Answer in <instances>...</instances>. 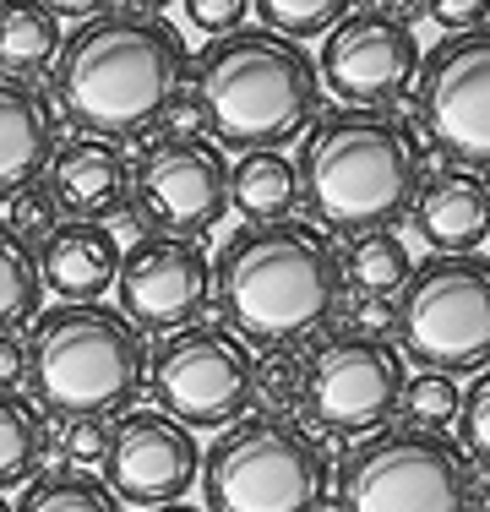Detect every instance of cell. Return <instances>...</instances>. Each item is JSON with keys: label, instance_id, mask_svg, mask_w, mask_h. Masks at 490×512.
<instances>
[{"label": "cell", "instance_id": "ba28073f", "mask_svg": "<svg viewBox=\"0 0 490 512\" xmlns=\"http://www.w3.org/2000/svg\"><path fill=\"white\" fill-rule=\"evenodd\" d=\"M403 355L425 371H490V262L436 256L403 284L398 300Z\"/></svg>", "mask_w": 490, "mask_h": 512}, {"label": "cell", "instance_id": "ab89813d", "mask_svg": "<svg viewBox=\"0 0 490 512\" xmlns=\"http://www.w3.org/2000/svg\"><path fill=\"white\" fill-rule=\"evenodd\" d=\"M0 512H11V502H6V496H0Z\"/></svg>", "mask_w": 490, "mask_h": 512}, {"label": "cell", "instance_id": "f1b7e54d", "mask_svg": "<svg viewBox=\"0 0 490 512\" xmlns=\"http://www.w3.org/2000/svg\"><path fill=\"white\" fill-rule=\"evenodd\" d=\"M6 224H11V235H17V240H28V246L39 240V246H44V240L60 229V202H55V191H44V186L17 191V197H11V218H6Z\"/></svg>", "mask_w": 490, "mask_h": 512}, {"label": "cell", "instance_id": "8d00e7d4", "mask_svg": "<svg viewBox=\"0 0 490 512\" xmlns=\"http://www.w3.org/2000/svg\"><path fill=\"white\" fill-rule=\"evenodd\" d=\"M164 6H175V0H137V11H153V17H164Z\"/></svg>", "mask_w": 490, "mask_h": 512}, {"label": "cell", "instance_id": "7402d4cb", "mask_svg": "<svg viewBox=\"0 0 490 512\" xmlns=\"http://www.w3.org/2000/svg\"><path fill=\"white\" fill-rule=\"evenodd\" d=\"M343 278L360 289L365 300H392L403 295V284L414 278V262H409V246H403L392 229H371L360 235L343 256Z\"/></svg>", "mask_w": 490, "mask_h": 512}, {"label": "cell", "instance_id": "8fae6325", "mask_svg": "<svg viewBox=\"0 0 490 512\" xmlns=\"http://www.w3.org/2000/svg\"><path fill=\"white\" fill-rule=\"evenodd\" d=\"M425 126L463 169H490V28L447 33L420 66Z\"/></svg>", "mask_w": 490, "mask_h": 512}, {"label": "cell", "instance_id": "d6a6232c", "mask_svg": "<svg viewBox=\"0 0 490 512\" xmlns=\"http://www.w3.org/2000/svg\"><path fill=\"white\" fill-rule=\"evenodd\" d=\"M425 11H431L447 33H474V28H485L490 0H425Z\"/></svg>", "mask_w": 490, "mask_h": 512}, {"label": "cell", "instance_id": "f546056e", "mask_svg": "<svg viewBox=\"0 0 490 512\" xmlns=\"http://www.w3.org/2000/svg\"><path fill=\"white\" fill-rule=\"evenodd\" d=\"M458 425H463V447H469V458L490 469V371H480V376L469 382Z\"/></svg>", "mask_w": 490, "mask_h": 512}, {"label": "cell", "instance_id": "ac0fdd59", "mask_svg": "<svg viewBox=\"0 0 490 512\" xmlns=\"http://www.w3.org/2000/svg\"><path fill=\"white\" fill-rule=\"evenodd\" d=\"M126 180H131L126 158L104 137H71L66 148H55V158H49V191H55V202L71 218H88V224H98L104 213H115L126 202Z\"/></svg>", "mask_w": 490, "mask_h": 512}, {"label": "cell", "instance_id": "e0dca14e", "mask_svg": "<svg viewBox=\"0 0 490 512\" xmlns=\"http://www.w3.org/2000/svg\"><path fill=\"white\" fill-rule=\"evenodd\" d=\"M55 158V120L49 104L28 88L22 77L0 71V197L39 186V175Z\"/></svg>", "mask_w": 490, "mask_h": 512}, {"label": "cell", "instance_id": "d4e9b609", "mask_svg": "<svg viewBox=\"0 0 490 512\" xmlns=\"http://www.w3.org/2000/svg\"><path fill=\"white\" fill-rule=\"evenodd\" d=\"M17 512H120V496L109 491L104 480H88V474L66 469V474H44V480L22 496Z\"/></svg>", "mask_w": 490, "mask_h": 512}, {"label": "cell", "instance_id": "cb8c5ba5", "mask_svg": "<svg viewBox=\"0 0 490 512\" xmlns=\"http://www.w3.org/2000/svg\"><path fill=\"white\" fill-rule=\"evenodd\" d=\"M44 453V420L33 404L0 393V491L6 485H22L33 469H39Z\"/></svg>", "mask_w": 490, "mask_h": 512}, {"label": "cell", "instance_id": "83f0119b", "mask_svg": "<svg viewBox=\"0 0 490 512\" xmlns=\"http://www.w3.org/2000/svg\"><path fill=\"white\" fill-rule=\"evenodd\" d=\"M251 398H262L273 414H284L294 404H305V360L294 349H267L251 371Z\"/></svg>", "mask_w": 490, "mask_h": 512}, {"label": "cell", "instance_id": "60d3db41", "mask_svg": "<svg viewBox=\"0 0 490 512\" xmlns=\"http://www.w3.org/2000/svg\"><path fill=\"white\" fill-rule=\"evenodd\" d=\"M376 6H382V0H376Z\"/></svg>", "mask_w": 490, "mask_h": 512}, {"label": "cell", "instance_id": "4fadbf2b", "mask_svg": "<svg viewBox=\"0 0 490 512\" xmlns=\"http://www.w3.org/2000/svg\"><path fill=\"white\" fill-rule=\"evenodd\" d=\"M109 491L131 507H169L196 485L202 474V453H196V436L175 414L164 409H126L109 431Z\"/></svg>", "mask_w": 490, "mask_h": 512}, {"label": "cell", "instance_id": "484cf974", "mask_svg": "<svg viewBox=\"0 0 490 512\" xmlns=\"http://www.w3.org/2000/svg\"><path fill=\"white\" fill-rule=\"evenodd\" d=\"M256 17H262L267 33H278V39H316V33H333L343 17H349V0H251Z\"/></svg>", "mask_w": 490, "mask_h": 512}, {"label": "cell", "instance_id": "30bf717a", "mask_svg": "<svg viewBox=\"0 0 490 512\" xmlns=\"http://www.w3.org/2000/svg\"><path fill=\"white\" fill-rule=\"evenodd\" d=\"M403 382V355L387 338L343 327L305 355V414H316V425L338 436L382 431L398 414Z\"/></svg>", "mask_w": 490, "mask_h": 512}, {"label": "cell", "instance_id": "4dcf8cb0", "mask_svg": "<svg viewBox=\"0 0 490 512\" xmlns=\"http://www.w3.org/2000/svg\"><path fill=\"white\" fill-rule=\"evenodd\" d=\"M60 458H71V469L109 458V420H66L60 431Z\"/></svg>", "mask_w": 490, "mask_h": 512}, {"label": "cell", "instance_id": "9c48e42d", "mask_svg": "<svg viewBox=\"0 0 490 512\" xmlns=\"http://www.w3.org/2000/svg\"><path fill=\"white\" fill-rule=\"evenodd\" d=\"M251 349L229 327H180L147 360V382L164 414L186 431H229L251 409Z\"/></svg>", "mask_w": 490, "mask_h": 512}, {"label": "cell", "instance_id": "8992f818", "mask_svg": "<svg viewBox=\"0 0 490 512\" xmlns=\"http://www.w3.org/2000/svg\"><path fill=\"white\" fill-rule=\"evenodd\" d=\"M207 512H316L327 458L284 414H245L202 453Z\"/></svg>", "mask_w": 490, "mask_h": 512}, {"label": "cell", "instance_id": "2e32d148", "mask_svg": "<svg viewBox=\"0 0 490 512\" xmlns=\"http://www.w3.org/2000/svg\"><path fill=\"white\" fill-rule=\"evenodd\" d=\"M120 262L126 256H120L115 229L88 224V218L60 224L39 251L44 289H55L60 306H98V295H109L120 284Z\"/></svg>", "mask_w": 490, "mask_h": 512}, {"label": "cell", "instance_id": "44dd1931", "mask_svg": "<svg viewBox=\"0 0 490 512\" xmlns=\"http://www.w3.org/2000/svg\"><path fill=\"white\" fill-rule=\"evenodd\" d=\"M60 17L44 0H0V71L33 77L60 60Z\"/></svg>", "mask_w": 490, "mask_h": 512}, {"label": "cell", "instance_id": "9a60e30c", "mask_svg": "<svg viewBox=\"0 0 490 512\" xmlns=\"http://www.w3.org/2000/svg\"><path fill=\"white\" fill-rule=\"evenodd\" d=\"M137 202L158 229L191 240L224 218L229 207V164L202 137H169L147 148L137 164Z\"/></svg>", "mask_w": 490, "mask_h": 512}, {"label": "cell", "instance_id": "603a6c76", "mask_svg": "<svg viewBox=\"0 0 490 512\" xmlns=\"http://www.w3.org/2000/svg\"><path fill=\"white\" fill-rule=\"evenodd\" d=\"M39 295H44L39 251L11 235V224H0V333L39 316Z\"/></svg>", "mask_w": 490, "mask_h": 512}, {"label": "cell", "instance_id": "ffe728a7", "mask_svg": "<svg viewBox=\"0 0 490 512\" xmlns=\"http://www.w3.org/2000/svg\"><path fill=\"white\" fill-rule=\"evenodd\" d=\"M300 202V164L273 148L240 153V164H229V207H240L251 224H278Z\"/></svg>", "mask_w": 490, "mask_h": 512}, {"label": "cell", "instance_id": "7c38bea8", "mask_svg": "<svg viewBox=\"0 0 490 512\" xmlns=\"http://www.w3.org/2000/svg\"><path fill=\"white\" fill-rule=\"evenodd\" d=\"M322 82L343 104L382 109L392 104L420 71V39L409 22L387 11H349L322 39Z\"/></svg>", "mask_w": 490, "mask_h": 512}, {"label": "cell", "instance_id": "4316f807", "mask_svg": "<svg viewBox=\"0 0 490 512\" xmlns=\"http://www.w3.org/2000/svg\"><path fill=\"white\" fill-rule=\"evenodd\" d=\"M398 409H403V420H409L414 431L441 436V431H447V425L463 414V393H458V382H452V376L420 371V376H409V382H403Z\"/></svg>", "mask_w": 490, "mask_h": 512}, {"label": "cell", "instance_id": "5bb4252c", "mask_svg": "<svg viewBox=\"0 0 490 512\" xmlns=\"http://www.w3.org/2000/svg\"><path fill=\"white\" fill-rule=\"evenodd\" d=\"M120 316L147 333H180L213 300V262L196 240L147 235L120 262Z\"/></svg>", "mask_w": 490, "mask_h": 512}, {"label": "cell", "instance_id": "d590c367", "mask_svg": "<svg viewBox=\"0 0 490 512\" xmlns=\"http://www.w3.org/2000/svg\"><path fill=\"white\" fill-rule=\"evenodd\" d=\"M49 11H55V17H98V11H109V0H44Z\"/></svg>", "mask_w": 490, "mask_h": 512}, {"label": "cell", "instance_id": "6da1fadb", "mask_svg": "<svg viewBox=\"0 0 490 512\" xmlns=\"http://www.w3.org/2000/svg\"><path fill=\"white\" fill-rule=\"evenodd\" d=\"M186 66L191 50L175 22L153 11H98L60 44L55 99L88 137H142L169 115Z\"/></svg>", "mask_w": 490, "mask_h": 512}, {"label": "cell", "instance_id": "d6986e66", "mask_svg": "<svg viewBox=\"0 0 490 512\" xmlns=\"http://www.w3.org/2000/svg\"><path fill=\"white\" fill-rule=\"evenodd\" d=\"M414 224L441 256H474V246L490 235V186L480 175H469V169L436 175L420 191Z\"/></svg>", "mask_w": 490, "mask_h": 512}, {"label": "cell", "instance_id": "836d02e7", "mask_svg": "<svg viewBox=\"0 0 490 512\" xmlns=\"http://www.w3.org/2000/svg\"><path fill=\"white\" fill-rule=\"evenodd\" d=\"M28 382V349L17 333H0V393H17Z\"/></svg>", "mask_w": 490, "mask_h": 512}, {"label": "cell", "instance_id": "1f68e13d", "mask_svg": "<svg viewBox=\"0 0 490 512\" xmlns=\"http://www.w3.org/2000/svg\"><path fill=\"white\" fill-rule=\"evenodd\" d=\"M245 6H251V0H186V17H191L202 33L229 39V33L245 22Z\"/></svg>", "mask_w": 490, "mask_h": 512}, {"label": "cell", "instance_id": "f35d334b", "mask_svg": "<svg viewBox=\"0 0 490 512\" xmlns=\"http://www.w3.org/2000/svg\"><path fill=\"white\" fill-rule=\"evenodd\" d=\"M153 512H202V507H191V502H169V507H153Z\"/></svg>", "mask_w": 490, "mask_h": 512}, {"label": "cell", "instance_id": "e575fe53", "mask_svg": "<svg viewBox=\"0 0 490 512\" xmlns=\"http://www.w3.org/2000/svg\"><path fill=\"white\" fill-rule=\"evenodd\" d=\"M387 327H398V311H392L387 300H360V311H354V333H371V338H382Z\"/></svg>", "mask_w": 490, "mask_h": 512}, {"label": "cell", "instance_id": "277c9868", "mask_svg": "<svg viewBox=\"0 0 490 512\" xmlns=\"http://www.w3.org/2000/svg\"><path fill=\"white\" fill-rule=\"evenodd\" d=\"M420 164L398 120L382 109H333L305 131L300 148V202L316 229L371 235L409 207Z\"/></svg>", "mask_w": 490, "mask_h": 512}, {"label": "cell", "instance_id": "74e56055", "mask_svg": "<svg viewBox=\"0 0 490 512\" xmlns=\"http://www.w3.org/2000/svg\"><path fill=\"white\" fill-rule=\"evenodd\" d=\"M474 512H490V480L480 485V491H474Z\"/></svg>", "mask_w": 490, "mask_h": 512}, {"label": "cell", "instance_id": "7a4b0ae2", "mask_svg": "<svg viewBox=\"0 0 490 512\" xmlns=\"http://www.w3.org/2000/svg\"><path fill=\"white\" fill-rule=\"evenodd\" d=\"M343 256L316 224L278 218L224 240L213 267V295L240 344L284 349L333 322L343 306Z\"/></svg>", "mask_w": 490, "mask_h": 512}, {"label": "cell", "instance_id": "52a82bcc", "mask_svg": "<svg viewBox=\"0 0 490 512\" xmlns=\"http://www.w3.org/2000/svg\"><path fill=\"white\" fill-rule=\"evenodd\" d=\"M343 512H474V469L463 447L431 431H376L343 463Z\"/></svg>", "mask_w": 490, "mask_h": 512}, {"label": "cell", "instance_id": "5b68a950", "mask_svg": "<svg viewBox=\"0 0 490 512\" xmlns=\"http://www.w3.org/2000/svg\"><path fill=\"white\" fill-rule=\"evenodd\" d=\"M28 382L44 409L66 420H104V414L137 404L147 382L142 338L109 306L39 311L28 344Z\"/></svg>", "mask_w": 490, "mask_h": 512}, {"label": "cell", "instance_id": "3957f363", "mask_svg": "<svg viewBox=\"0 0 490 512\" xmlns=\"http://www.w3.org/2000/svg\"><path fill=\"white\" fill-rule=\"evenodd\" d=\"M191 109L213 142L262 153L300 137L316 115V66L294 39L245 28L213 39L191 71Z\"/></svg>", "mask_w": 490, "mask_h": 512}]
</instances>
